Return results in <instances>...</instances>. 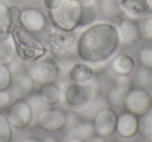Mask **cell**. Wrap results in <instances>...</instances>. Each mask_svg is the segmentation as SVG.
Segmentation results:
<instances>
[{"mask_svg": "<svg viewBox=\"0 0 152 142\" xmlns=\"http://www.w3.org/2000/svg\"><path fill=\"white\" fill-rule=\"evenodd\" d=\"M38 96L47 107H55L61 101V88L57 83L41 85Z\"/></svg>", "mask_w": 152, "mask_h": 142, "instance_id": "19", "label": "cell"}, {"mask_svg": "<svg viewBox=\"0 0 152 142\" xmlns=\"http://www.w3.org/2000/svg\"><path fill=\"white\" fill-rule=\"evenodd\" d=\"M95 70L90 63L79 61L74 62L68 70V79L70 82L86 83L95 77Z\"/></svg>", "mask_w": 152, "mask_h": 142, "instance_id": "16", "label": "cell"}, {"mask_svg": "<svg viewBox=\"0 0 152 142\" xmlns=\"http://www.w3.org/2000/svg\"><path fill=\"white\" fill-rule=\"evenodd\" d=\"M120 47L116 25L100 22L88 26L78 36L76 56L83 62L97 64L114 57Z\"/></svg>", "mask_w": 152, "mask_h": 142, "instance_id": "1", "label": "cell"}, {"mask_svg": "<svg viewBox=\"0 0 152 142\" xmlns=\"http://www.w3.org/2000/svg\"><path fill=\"white\" fill-rule=\"evenodd\" d=\"M7 13H9L10 22H11L12 26H17L20 24V17H21L22 9H20L18 5H11L7 7Z\"/></svg>", "mask_w": 152, "mask_h": 142, "instance_id": "31", "label": "cell"}, {"mask_svg": "<svg viewBox=\"0 0 152 142\" xmlns=\"http://www.w3.org/2000/svg\"><path fill=\"white\" fill-rule=\"evenodd\" d=\"M116 23L121 46H131L141 38L140 26L135 20L123 17Z\"/></svg>", "mask_w": 152, "mask_h": 142, "instance_id": "13", "label": "cell"}, {"mask_svg": "<svg viewBox=\"0 0 152 142\" xmlns=\"http://www.w3.org/2000/svg\"><path fill=\"white\" fill-rule=\"evenodd\" d=\"M137 135L144 140H152V110L139 116Z\"/></svg>", "mask_w": 152, "mask_h": 142, "instance_id": "24", "label": "cell"}, {"mask_svg": "<svg viewBox=\"0 0 152 142\" xmlns=\"http://www.w3.org/2000/svg\"><path fill=\"white\" fill-rule=\"evenodd\" d=\"M139 142H151V141H150V140H142V141H139Z\"/></svg>", "mask_w": 152, "mask_h": 142, "instance_id": "41", "label": "cell"}, {"mask_svg": "<svg viewBox=\"0 0 152 142\" xmlns=\"http://www.w3.org/2000/svg\"><path fill=\"white\" fill-rule=\"evenodd\" d=\"M141 38L146 42L152 43V14L144 16L139 22Z\"/></svg>", "mask_w": 152, "mask_h": 142, "instance_id": "27", "label": "cell"}, {"mask_svg": "<svg viewBox=\"0 0 152 142\" xmlns=\"http://www.w3.org/2000/svg\"><path fill=\"white\" fill-rule=\"evenodd\" d=\"M119 5L123 15L129 19H139L148 12L144 0H119Z\"/></svg>", "mask_w": 152, "mask_h": 142, "instance_id": "20", "label": "cell"}, {"mask_svg": "<svg viewBox=\"0 0 152 142\" xmlns=\"http://www.w3.org/2000/svg\"><path fill=\"white\" fill-rule=\"evenodd\" d=\"M14 42L16 46V54L24 61L32 62L46 55L47 49L39 38L34 36V33L26 31L20 25L14 26Z\"/></svg>", "mask_w": 152, "mask_h": 142, "instance_id": "3", "label": "cell"}, {"mask_svg": "<svg viewBox=\"0 0 152 142\" xmlns=\"http://www.w3.org/2000/svg\"><path fill=\"white\" fill-rule=\"evenodd\" d=\"M44 141L45 142H58L54 137H52V136H48V137H47L46 139L44 140Z\"/></svg>", "mask_w": 152, "mask_h": 142, "instance_id": "39", "label": "cell"}, {"mask_svg": "<svg viewBox=\"0 0 152 142\" xmlns=\"http://www.w3.org/2000/svg\"><path fill=\"white\" fill-rule=\"evenodd\" d=\"M27 73L38 85L48 83H56L61 76V69L54 57L44 56L42 58L29 62Z\"/></svg>", "mask_w": 152, "mask_h": 142, "instance_id": "5", "label": "cell"}, {"mask_svg": "<svg viewBox=\"0 0 152 142\" xmlns=\"http://www.w3.org/2000/svg\"><path fill=\"white\" fill-rule=\"evenodd\" d=\"M86 142H107V141H106V138L101 137V136L97 135V134H94L93 136L88 138L86 140Z\"/></svg>", "mask_w": 152, "mask_h": 142, "instance_id": "34", "label": "cell"}, {"mask_svg": "<svg viewBox=\"0 0 152 142\" xmlns=\"http://www.w3.org/2000/svg\"><path fill=\"white\" fill-rule=\"evenodd\" d=\"M94 134H95V130H94L93 122H92V120H88V119L76 121L74 125L70 128L69 132L70 136L81 138L83 140H87L88 138L93 136Z\"/></svg>", "mask_w": 152, "mask_h": 142, "instance_id": "22", "label": "cell"}, {"mask_svg": "<svg viewBox=\"0 0 152 142\" xmlns=\"http://www.w3.org/2000/svg\"><path fill=\"white\" fill-rule=\"evenodd\" d=\"M14 129L7 115L0 110V142H13Z\"/></svg>", "mask_w": 152, "mask_h": 142, "instance_id": "25", "label": "cell"}, {"mask_svg": "<svg viewBox=\"0 0 152 142\" xmlns=\"http://www.w3.org/2000/svg\"><path fill=\"white\" fill-rule=\"evenodd\" d=\"M152 71L145 69L143 67H140L134 74V78L132 79L133 86L137 87L148 88L150 87V80H151Z\"/></svg>", "mask_w": 152, "mask_h": 142, "instance_id": "26", "label": "cell"}, {"mask_svg": "<svg viewBox=\"0 0 152 142\" xmlns=\"http://www.w3.org/2000/svg\"><path fill=\"white\" fill-rule=\"evenodd\" d=\"M63 142H86V140L81 139L78 137H74V136H69L68 138H66Z\"/></svg>", "mask_w": 152, "mask_h": 142, "instance_id": "35", "label": "cell"}, {"mask_svg": "<svg viewBox=\"0 0 152 142\" xmlns=\"http://www.w3.org/2000/svg\"><path fill=\"white\" fill-rule=\"evenodd\" d=\"M21 142H45L44 140L40 139V138L37 137H30V138H26V139L22 140Z\"/></svg>", "mask_w": 152, "mask_h": 142, "instance_id": "37", "label": "cell"}, {"mask_svg": "<svg viewBox=\"0 0 152 142\" xmlns=\"http://www.w3.org/2000/svg\"><path fill=\"white\" fill-rule=\"evenodd\" d=\"M69 115L56 107H47L37 115V123L45 132L59 133L68 127Z\"/></svg>", "mask_w": 152, "mask_h": 142, "instance_id": "7", "label": "cell"}, {"mask_svg": "<svg viewBox=\"0 0 152 142\" xmlns=\"http://www.w3.org/2000/svg\"><path fill=\"white\" fill-rule=\"evenodd\" d=\"M145 1L146 7H147V11L150 14H152V0H144Z\"/></svg>", "mask_w": 152, "mask_h": 142, "instance_id": "38", "label": "cell"}, {"mask_svg": "<svg viewBox=\"0 0 152 142\" xmlns=\"http://www.w3.org/2000/svg\"><path fill=\"white\" fill-rule=\"evenodd\" d=\"M150 87H152V75H151V80H150Z\"/></svg>", "mask_w": 152, "mask_h": 142, "instance_id": "42", "label": "cell"}, {"mask_svg": "<svg viewBox=\"0 0 152 142\" xmlns=\"http://www.w3.org/2000/svg\"><path fill=\"white\" fill-rule=\"evenodd\" d=\"M15 4V0H0V5H3V7H11V5Z\"/></svg>", "mask_w": 152, "mask_h": 142, "instance_id": "36", "label": "cell"}, {"mask_svg": "<svg viewBox=\"0 0 152 142\" xmlns=\"http://www.w3.org/2000/svg\"><path fill=\"white\" fill-rule=\"evenodd\" d=\"M100 89L101 84L96 76L86 83L69 82L61 89V101L68 108L77 111L99 96Z\"/></svg>", "mask_w": 152, "mask_h": 142, "instance_id": "2", "label": "cell"}, {"mask_svg": "<svg viewBox=\"0 0 152 142\" xmlns=\"http://www.w3.org/2000/svg\"><path fill=\"white\" fill-rule=\"evenodd\" d=\"M95 3L97 5L99 16L102 19L118 22L121 18H123L119 0H96Z\"/></svg>", "mask_w": 152, "mask_h": 142, "instance_id": "18", "label": "cell"}, {"mask_svg": "<svg viewBox=\"0 0 152 142\" xmlns=\"http://www.w3.org/2000/svg\"><path fill=\"white\" fill-rule=\"evenodd\" d=\"M61 0H43V4L49 11H53V9H57L61 5Z\"/></svg>", "mask_w": 152, "mask_h": 142, "instance_id": "33", "label": "cell"}, {"mask_svg": "<svg viewBox=\"0 0 152 142\" xmlns=\"http://www.w3.org/2000/svg\"><path fill=\"white\" fill-rule=\"evenodd\" d=\"M79 3H87V2H91V1H94V0H75Z\"/></svg>", "mask_w": 152, "mask_h": 142, "instance_id": "40", "label": "cell"}, {"mask_svg": "<svg viewBox=\"0 0 152 142\" xmlns=\"http://www.w3.org/2000/svg\"><path fill=\"white\" fill-rule=\"evenodd\" d=\"M34 86L36 83L27 72H19L13 76V82L11 86L13 87L12 93L18 99H24L25 96H30L34 90Z\"/></svg>", "mask_w": 152, "mask_h": 142, "instance_id": "15", "label": "cell"}, {"mask_svg": "<svg viewBox=\"0 0 152 142\" xmlns=\"http://www.w3.org/2000/svg\"><path fill=\"white\" fill-rule=\"evenodd\" d=\"M139 116L126 110L118 114L116 133L122 139H133L137 135Z\"/></svg>", "mask_w": 152, "mask_h": 142, "instance_id": "14", "label": "cell"}, {"mask_svg": "<svg viewBox=\"0 0 152 142\" xmlns=\"http://www.w3.org/2000/svg\"><path fill=\"white\" fill-rule=\"evenodd\" d=\"M132 87L133 83L130 76H116V79L106 96L110 106L115 109L124 110L125 100Z\"/></svg>", "mask_w": 152, "mask_h": 142, "instance_id": "10", "label": "cell"}, {"mask_svg": "<svg viewBox=\"0 0 152 142\" xmlns=\"http://www.w3.org/2000/svg\"><path fill=\"white\" fill-rule=\"evenodd\" d=\"M118 113L110 107L100 109L92 119L95 134L103 138H110L116 133Z\"/></svg>", "mask_w": 152, "mask_h": 142, "instance_id": "11", "label": "cell"}, {"mask_svg": "<svg viewBox=\"0 0 152 142\" xmlns=\"http://www.w3.org/2000/svg\"><path fill=\"white\" fill-rule=\"evenodd\" d=\"M77 38L73 32L57 30L49 36V48L52 57L58 60H69L77 55Z\"/></svg>", "mask_w": 152, "mask_h": 142, "instance_id": "6", "label": "cell"}, {"mask_svg": "<svg viewBox=\"0 0 152 142\" xmlns=\"http://www.w3.org/2000/svg\"><path fill=\"white\" fill-rule=\"evenodd\" d=\"M16 56V46L12 33L0 36V63L9 64Z\"/></svg>", "mask_w": 152, "mask_h": 142, "instance_id": "21", "label": "cell"}, {"mask_svg": "<svg viewBox=\"0 0 152 142\" xmlns=\"http://www.w3.org/2000/svg\"><path fill=\"white\" fill-rule=\"evenodd\" d=\"M99 17L97 5L94 1L87 3H83V9H81V16L80 21H79V28L80 27H88L95 23V21Z\"/></svg>", "mask_w": 152, "mask_h": 142, "instance_id": "23", "label": "cell"}, {"mask_svg": "<svg viewBox=\"0 0 152 142\" xmlns=\"http://www.w3.org/2000/svg\"><path fill=\"white\" fill-rule=\"evenodd\" d=\"M19 25L30 33H40L46 28L47 19L39 9L25 7L22 9Z\"/></svg>", "mask_w": 152, "mask_h": 142, "instance_id": "12", "label": "cell"}, {"mask_svg": "<svg viewBox=\"0 0 152 142\" xmlns=\"http://www.w3.org/2000/svg\"><path fill=\"white\" fill-rule=\"evenodd\" d=\"M124 110L137 116L152 110V96L147 88L133 86L126 96Z\"/></svg>", "mask_w": 152, "mask_h": 142, "instance_id": "9", "label": "cell"}, {"mask_svg": "<svg viewBox=\"0 0 152 142\" xmlns=\"http://www.w3.org/2000/svg\"><path fill=\"white\" fill-rule=\"evenodd\" d=\"M7 117L16 130H24L34 120V111L26 99H17L7 108Z\"/></svg>", "mask_w": 152, "mask_h": 142, "instance_id": "8", "label": "cell"}, {"mask_svg": "<svg viewBox=\"0 0 152 142\" xmlns=\"http://www.w3.org/2000/svg\"><path fill=\"white\" fill-rule=\"evenodd\" d=\"M140 67L152 71V46H143L137 53Z\"/></svg>", "mask_w": 152, "mask_h": 142, "instance_id": "28", "label": "cell"}, {"mask_svg": "<svg viewBox=\"0 0 152 142\" xmlns=\"http://www.w3.org/2000/svg\"><path fill=\"white\" fill-rule=\"evenodd\" d=\"M13 93L9 89L1 90L0 91V110L7 109L11 106L13 102Z\"/></svg>", "mask_w": 152, "mask_h": 142, "instance_id": "32", "label": "cell"}, {"mask_svg": "<svg viewBox=\"0 0 152 142\" xmlns=\"http://www.w3.org/2000/svg\"><path fill=\"white\" fill-rule=\"evenodd\" d=\"M13 82V73L7 64L0 63V91L10 89Z\"/></svg>", "mask_w": 152, "mask_h": 142, "instance_id": "29", "label": "cell"}, {"mask_svg": "<svg viewBox=\"0 0 152 142\" xmlns=\"http://www.w3.org/2000/svg\"><path fill=\"white\" fill-rule=\"evenodd\" d=\"M83 3L75 0H61L57 9L49 11V18L57 30L73 32L79 28Z\"/></svg>", "mask_w": 152, "mask_h": 142, "instance_id": "4", "label": "cell"}, {"mask_svg": "<svg viewBox=\"0 0 152 142\" xmlns=\"http://www.w3.org/2000/svg\"><path fill=\"white\" fill-rule=\"evenodd\" d=\"M12 27L13 26L10 22L7 7L0 5V36H4L11 33Z\"/></svg>", "mask_w": 152, "mask_h": 142, "instance_id": "30", "label": "cell"}, {"mask_svg": "<svg viewBox=\"0 0 152 142\" xmlns=\"http://www.w3.org/2000/svg\"><path fill=\"white\" fill-rule=\"evenodd\" d=\"M151 46H152V45H151Z\"/></svg>", "mask_w": 152, "mask_h": 142, "instance_id": "43", "label": "cell"}, {"mask_svg": "<svg viewBox=\"0 0 152 142\" xmlns=\"http://www.w3.org/2000/svg\"><path fill=\"white\" fill-rule=\"evenodd\" d=\"M135 60L129 54H118L110 63L112 72L116 76H131L135 71Z\"/></svg>", "mask_w": 152, "mask_h": 142, "instance_id": "17", "label": "cell"}]
</instances>
